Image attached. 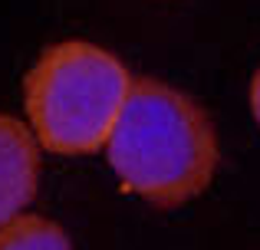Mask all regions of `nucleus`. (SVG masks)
I'll list each match as a JSON object with an SVG mask.
<instances>
[{"label":"nucleus","mask_w":260,"mask_h":250,"mask_svg":"<svg viewBox=\"0 0 260 250\" xmlns=\"http://www.w3.org/2000/svg\"><path fill=\"white\" fill-rule=\"evenodd\" d=\"M106 155L122 188L158 207H175L208 188L217 168V138L184 92L158 79H135Z\"/></svg>","instance_id":"1"},{"label":"nucleus","mask_w":260,"mask_h":250,"mask_svg":"<svg viewBox=\"0 0 260 250\" xmlns=\"http://www.w3.org/2000/svg\"><path fill=\"white\" fill-rule=\"evenodd\" d=\"M40 148L20 119L0 116V227L20 218L37 194Z\"/></svg>","instance_id":"3"},{"label":"nucleus","mask_w":260,"mask_h":250,"mask_svg":"<svg viewBox=\"0 0 260 250\" xmlns=\"http://www.w3.org/2000/svg\"><path fill=\"white\" fill-rule=\"evenodd\" d=\"M128 89V69L112 53L83 40L50 46L23 83L37 141L56 155L99 152L112 135Z\"/></svg>","instance_id":"2"},{"label":"nucleus","mask_w":260,"mask_h":250,"mask_svg":"<svg viewBox=\"0 0 260 250\" xmlns=\"http://www.w3.org/2000/svg\"><path fill=\"white\" fill-rule=\"evenodd\" d=\"M250 109H254V119L260 122V69H257L254 83H250Z\"/></svg>","instance_id":"5"},{"label":"nucleus","mask_w":260,"mask_h":250,"mask_svg":"<svg viewBox=\"0 0 260 250\" xmlns=\"http://www.w3.org/2000/svg\"><path fill=\"white\" fill-rule=\"evenodd\" d=\"M0 250H73L59 224L37 214H20L0 227Z\"/></svg>","instance_id":"4"}]
</instances>
